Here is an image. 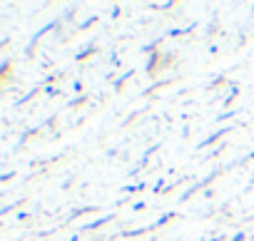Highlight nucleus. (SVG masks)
<instances>
[]
</instances>
